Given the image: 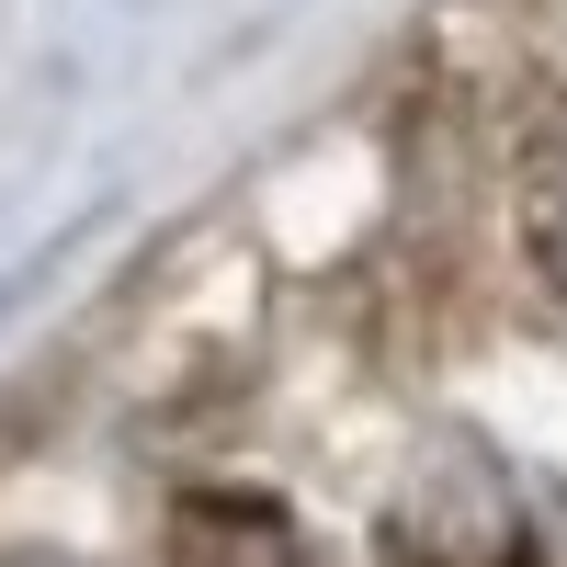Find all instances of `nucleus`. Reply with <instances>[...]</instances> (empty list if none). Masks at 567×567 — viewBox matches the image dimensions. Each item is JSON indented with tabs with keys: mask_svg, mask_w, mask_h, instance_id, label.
<instances>
[{
	"mask_svg": "<svg viewBox=\"0 0 567 567\" xmlns=\"http://www.w3.org/2000/svg\"><path fill=\"white\" fill-rule=\"evenodd\" d=\"M545 272L567 284V171H556V194H545Z\"/></svg>",
	"mask_w": 567,
	"mask_h": 567,
	"instance_id": "nucleus-1",
	"label": "nucleus"
}]
</instances>
